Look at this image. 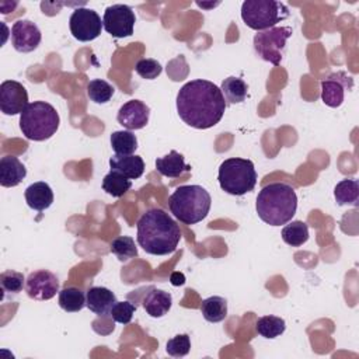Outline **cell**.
I'll list each match as a JSON object with an SVG mask.
<instances>
[{"instance_id": "cell-1", "label": "cell", "mask_w": 359, "mask_h": 359, "mask_svg": "<svg viewBox=\"0 0 359 359\" xmlns=\"http://www.w3.org/2000/svg\"><path fill=\"white\" fill-rule=\"evenodd\" d=\"M226 111L222 90L209 80H191L177 94L180 118L195 129H209L220 122Z\"/></svg>"}, {"instance_id": "cell-15", "label": "cell", "mask_w": 359, "mask_h": 359, "mask_svg": "<svg viewBox=\"0 0 359 359\" xmlns=\"http://www.w3.org/2000/svg\"><path fill=\"white\" fill-rule=\"evenodd\" d=\"M149 115H150V108L144 102L139 100H130L119 108L116 121L119 125H122L128 130H136L147 125Z\"/></svg>"}, {"instance_id": "cell-6", "label": "cell", "mask_w": 359, "mask_h": 359, "mask_svg": "<svg viewBox=\"0 0 359 359\" xmlns=\"http://www.w3.org/2000/svg\"><path fill=\"white\" fill-rule=\"evenodd\" d=\"M217 180L224 192L241 196L254 189L257 171L251 160L230 157L220 164Z\"/></svg>"}, {"instance_id": "cell-17", "label": "cell", "mask_w": 359, "mask_h": 359, "mask_svg": "<svg viewBox=\"0 0 359 359\" xmlns=\"http://www.w3.org/2000/svg\"><path fill=\"white\" fill-rule=\"evenodd\" d=\"M109 167L111 171H116L129 180H136L144 171V161L140 156L114 154L109 158Z\"/></svg>"}, {"instance_id": "cell-26", "label": "cell", "mask_w": 359, "mask_h": 359, "mask_svg": "<svg viewBox=\"0 0 359 359\" xmlns=\"http://www.w3.org/2000/svg\"><path fill=\"white\" fill-rule=\"evenodd\" d=\"M282 240L290 247H300L309 240V227L302 220H293L282 229Z\"/></svg>"}, {"instance_id": "cell-25", "label": "cell", "mask_w": 359, "mask_h": 359, "mask_svg": "<svg viewBox=\"0 0 359 359\" xmlns=\"http://www.w3.org/2000/svg\"><path fill=\"white\" fill-rule=\"evenodd\" d=\"M334 198L339 206L358 205L359 201V182L358 180H341L334 188Z\"/></svg>"}, {"instance_id": "cell-3", "label": "cell", "mask_w": 359, "mask_h": 359, "mask_svg": "<svg viewBox=\"0 0 359 359\" xmlns=\"http://www.w3.org/2000/svg\"><path fill=\"white\" fill-rule=\"evenodd\" d=\"M255 209L259 219L266 224H286L292 220L297 209L296 192L285 182L268 184L258 192Z\"/></svg>"}, {"instance_id": "cell-30", "label": "cell", "mask_w": 359, "mask_h": 359, "mask_svg": "<svg viewBox=\"0 0 359 359\" xmlns=\"http://www.w3.org/2000/svg\"><path fill=\"white\" fill-rule=\"evenodd\" d=\"M115 88L102 79H94L87 86V95L95 104H105L114 95Z\"/></svg>"}, {"instance_id": "cell-35", "label": "cell", "mask_w": 359, "mask_h": 359, "mask_svg": "<svg viewBox=\"0 0 359 359\" xmlns=\"http://www.w3.org/2000/svg\"><path fill=\"white\" fill-rule=\"evenodd\" d=\"M135 70L140 77H143L146 80H153L157 76H160L163 67L156 59H140L136 63Z\"/></svg>"}, {"instance_id": "cell-14", "label": "cell", "mask_w": 359, "mask_h": 359, "mask_svg": "<svg viewBox=\"0 0 359 359\" xmlns=\"http://www.w3.org/2000/svg\"><path fill=\"white\" fill-rule=\"evenodd\" d=\"M41 31L38 25L29 20H18L11 27V43L17 52L28 53L41 43Z\"/></svg>"}, {"instance_id": "cell-28", "label": "cell", "mask_w": 359, "mask_h": 359, "mask_svg": "<svg viewBox=\"0 0 359 359\" xmlns=\"http://www.w3.org/2000/svg\"><path fill=\"white\" fill-rule=\"evenodd\" d=\"M257 332L268 339L282 335L286 330V323L278 316H264L257 320Z\"/></svg>"}, {"instance_id": "cell-9", "label": "cell", "mask_w": 359, "mask_h": 359, "mask_svg": "<svg viewBox=\"0 0 359 359\" xmlns=\"http://www.w3.org/2000/svg\"><path fill=\"white\" fill-rule=\"evenodd\" d=\"M69 28L77 41L88 42L100 36L102 20L97 11L87 7H79L69 18Z\"/></svg>"}, {"instance_id": "cell-32", "label": "cell", "mask_w": 359, "mask_h": 359, "mask_svg": "<svg viewBox=\"0 0 359 359\" xmlns=\"http://www.w3.org/2000/svg\"><path fill=\"white\" fill-rule=\"evenodd\" d=\"M25 278L21 272L13 271V269H7L3 271L0 275V286L4 292V294H17L22 290V287L25 286Z\"/></svg>"}, {"instance_id": "cell-11", "label": "cell", "mask_w": 359, "mask_h": 359, "mask_svg": "<svg viewBox=\"0 0 359 359\" xmlns=\"http://www.w3.org/2000/svg\"><path fill=\"white\" fill-rule=\"evenodd\" d=\"M25 292L29 299L39 302L49 300L59 292V280L50 271H34L27 276Z\"/></svg>"}, {"instance_id": "cell-29", "label": "cell", "mask_w": 359, "mask_h": 359, "mask_svg": "<svg viewBox=\"0 0 359 359\" xmlns=\"http://www.w3.org/2000/svg\"><path fill=\"white\" fill-rule=\"evenodd\" d=\"M109 140L115 154H132L137 149V139L130 130L112 132Z\"/></svg>"}, {"instance_id": "cell-5", "label": "cell", "mask_w": 359, "mask_h": 359, "mask_svg": "<svg viewBox=\"0 0 359 359\" xmlns=\"http://www.w3.org/2000/svg\"><path fill=\"white\" fill-rule=\"evenodd\" d=\"M57 111L45 101L29 102L20 114V129L28 140L43 142L50 139L59 129Z\"/></svg>"}, {"instance_id": "cell-13", "label": "cell", "mask_w": 359, "mask_h": 359, "mask_svg": "<svg viewBox=\"0 0 359 359\" xmlns=\"http://www.w3.org/2000/svg\"><path fill=\"white\" fill-rule=\"evenodd\" d=\"M27 88L14 80H6L0 86V109L4 115L21 114L28 105Z\"/></svg>"}, {"instance_id": "cell-31", "label": "cell", "mask_w": 359, "mask_h": 359, "mask_svg": "<svg viewBox=\"0 0 359 359\" xmlns=\"http://www.w3.org/2000/svg\"><path fill=\"white\" fill-rule=\"evenodd\" d=\"M111 252L122 262L137 255V248L135 245V240L129 236H121L111 241Z\"/></svg>"}, {"instance_id": "cell-7", "label": "cell", "mask_w": 359, "mask_h": 359, "mask_svg": "<svg viewBox=\"0 0 359 359\" xmlns=\"http://www.w3.org/2000/svg\"><path fill=\"white\" fill-rule=\"evenodd\" d=\"M289 8L282 1L245 0L241 6V18L247 27L265 31L289 17Z\"/></svg>"}, {"instance_id": "cell-12", "label": "cell", "mask_w": 359, "mask_h": 359, "mask_svg": "<svg viewBox=\"0 0 359 359\" xmlns=\"http://www.w3.org/2000/svg\"><path fill=\"white\" fill-rule=\"evenodd\" d=\"M353 87V79L345 72L330 74L321 81V100L327 107L337 108L344 102L345 91Z\"/></svg>"}, {"instance_id": "cell-4", "label": "cell", "mask_w": 359, "mask_h": 359, "mask_svg": "<svg viewBox=\"0 0 359 359\" xmlns=\"http://www.w3.org/2000/svg\"><path fill=\"white\" fill-rule=\"evenodd\" d=\"M212 198L201 185H181L168 199L170 212L184 224L203 220L210 210Z\"/></svg>"}, {"instance_id": "cell-8", "label": "cell", "mask_w": 359, "mask_h": 359, "mask_svg": "<svg viewBox=\"0 0 359 359\" xmlns=\"http://www.w3.org/2000/svg\"><path fill=\"white\" fill-rule=\"evenodd\" d=\"M292 34L293 29L290 27H272L269 29L259 31L254 36V49L262 60L269 62L273 66H279L283 57L286 41Z\"/></svg>"}, {"instance_id": "cell-19", "label": "cell", "mask_w": 359, "mask_h": 359, "mask_svg": "<svg viewBox=\"0 0 359 359\" xmlns=\"http://www.w3.org/2000/svg\"><path fill=\"white\" fill-rule=\"evenodd\" d=\"M25 202L27 205L38 212H42L45 209H48L52 203H53V192L52 188L43 182V181H38L31 184L25 192Z\"/></svg>"}, {"instance_id": "cell-34", "label": "cell", "mask_w": 359, "mask_h": 359, "mask_svg": "<svg viewBox=\"0 0 359 359\" xmlns=\"http://www.w3.org/2000/svg\"><path fill=\"white\" fill-rule=\"evenodd\" d=\"M135 311H136V306H135L133 303L125 300V302H116V303L112 306L109 314H111V317H112L114 321H116V323L125 325V324H129V323H130V320H132Z\"/></svg>"}, {"instance_id": "cell-16", "label": "cell", "mask_w": 359, "mask_h": 359, "mask_svg": "<svg viewBox=\"0 0 359 359\" xmlns=\"http://www.w3.org/2000/svg\"><path fill=\"white\" fill-rule=\"evenodd\" d=\"M116 303V296L108 287L91 286L86 294V307L97 316L109 314L112 306Z\"/></svg>"}, {"instance_id": "cell-2", "label": "cell", "mask_w": 359, "mask_h": 359, "mask_svg": "<svg viewBox=\"0 0 359 359\" xmlns=\"http://www.w3.org/2000/svg\"><path fill=\"white\" fill-rule=\"evenodd\" d=\"M137 244L151 255L172 254L181 240L180 226L163 209L146 210L136 224Z\"/></svg>"}, {"instance_id": "cell-24", "label": "cell", "mask_w": 359, "mask_h": 359, "mask_svg": "<svg viewBox=\"0 0 359 359\" xmlns=\"http://www.w3.org/2000/svg\"><path fill=\"white\" fill-rule=\"evenodd\" d=\"M59 307L67 313L80 311L86 306V296L81 289L74 286H66L59 292Z\"/></svg>"}, {"instance_id": "cell-20", "label": "cell", "mask_w": 359, "mask_h": 359, "mask_svg": "<svg viewBox=\"0 0 359 359\" xmlns=\"http://www.w3.org/2000/svg\"><path fill=\"white\" fill-rule=\"evenodd\" d=\"M172 304V297L168 292L161 289H151L143 299V309L153 318L165 316Z\"/></svg>"}, {"instance_id": "cell-18", "label": "cell", "mask_w": 359, "mask_h": 359, "mask_svg": "<svg viewBox=\"0 0 359 359\" xmlns=\"http://www.w3.org/2000/svg\"><path fill=\"white\" fill-rule=\"evenodd\" d=\"M27 175L25 165L14 156H4L0 160V185L4 188L17 187Z\"/></svg>"}, {"instance_id": "cell-21", "label": "cell", "mask_w": 359, "mask_h": 359, "mask_svg": "<svg viewBox=\"0 0 359 359\" xmlns=\"http://www.w3.org/2000/svg\"><path fill=\"white\" fill-rule=\"evenodd\" d=\"M157 171L168 178H177L184 172L191 171V165H188L184 160V156L175 150H171L168 154L158 157L156 160Z\"/></svg>"}, {"instance_id": "cell-22", "label": "cell", "mask_w": 359, "mask_h": 359, "mask_svg": "<svg viewBox=\"0 0 359 359\" xmlns=\"http://www.w3.org/2000/svg\"><path fill=\"white\" fill-rule=\"evenodd\" d=\"M220 90H222V94H223L224 100L230 104L243 102L247 98V94H248L247 83L243 79L234 77V76H230V77L224 79L222 81Z\"/></svg>"}, {"instance_id": "cell-33", "label": "cell", "mask_w": 359, "mask_h": 359, "mask_svg": "<svg viewBox=\"0 0 359 359\" xmlns=\"http://www.w3.org/2000/svg\"><path fill=\"white\" fill-rule=\"evenodd\" d=\"M165 351L172 358H182L191 351V339L188 334H178L167 341Z\"/></svg>"}, {"instance_id": "cell-27", "label": "cell", "mask_w": 359, "mask_h": 359, "mask_svg": "<svg viewBox=\"0 0 359 359\" xmlns=\"http://www.w3.org/2000/svg\"><path fill=\"white\" fill-rule=\"evenodd\" d=\"M130 187L132 181L116 171H109L102 180V189L114 198L123 196L130 189Z\"/></svg>"}, {"instance_id": "cell-23", "label": "cell", "mask_w": 359, "mask_h": 359, "mask_svg": "<svg viewBox=\"0 0 359 359\" xmlns=\"http://www.w3.org/2000/svg\"><path fill=\"white\" fill-rule=\"evenodd\" d=\"M201 313L209 323H220L227 317V302L220 296H210L202 300Z\"/></svg>"}, {"instance_id": "cell-10", "label": "cell", "mask_w": 359, "mask_h": 359, "mask_svg": "<svg viewBox=\"0 0 359 359\" xmlns=\"http://www.w3.org/2000/svg\"><path fill=\"white\" fill-rule=\"evenodd\" d=\"M136 17L126 4H112L105 8L102 17L104 29L114 38H126L133 34Z\"/></svg>"}]
</instances>
